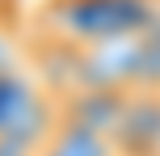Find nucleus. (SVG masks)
<instances>
[{
  "instance_id": "1",
  "label": "nucleus",
  "mask_w": 160,
  "mask_h": 156,
  "mask_svg": "<svg viewBox=\"0 0 160 156\" xmlns=\"http://www.w3.org/2000/svg\"><path fill=\"white\" fill-rule=\"evenodd\" d=\"M160 0H42L34 30L38 42H59L68 51H93L139 34Z\"/></svg>"
},
{
  "instance_id": "2",
  "label": "nucleus",
  "mask_w": 160,
  "mask_h": 156,
  "mask_svg": "<svg viewBox=\"0 0 160 156\" xmlns=\"http://www.w3.org/2000/svg\"><path fill=\"white\" fill-rule=\"evenodd\" d=\"M110 143L118 156H160V89L127 93Z\"/></svg>"
},
{
  "instance_id": "3",
  "label": "nucleus",
  "mask_w": 160,
  "mask_h": 156,
  "mask_svg": "<svg viewBox=\"0 0 160 156\" xmlns=\"http://www.w3.org/2000/svg\"><path fill=\"white\" fill-rule=\"evenodd\" d=\"M34 156H118L110 143V135L93 131V127H80V123H63L51 131V139L42 143Z\"/></svg>"
},
{
  "instance_id": "4",
  "label": "nucleus",
  "mask_w": 160,
  "mask_h": 156,
  "mask_svg": "<svg viewBox=\"0 0 160 156\" xmlns=\"http://www.w3.org/2000/svg\"><path fill=\"white\" fill-rule=\"evenodd\" d=\"M8 72H17V59H13V42L0 34V76H8Z\"/></svg>"
},
{
  "instance_id": "5",
  "label": "nucleus",
  "mask_w": 160,
  "mask_h": 156,
  "mask_svg": "<svg viewBox=\"0 0 160 156\" xmlns=\"http://www.w3.org/2000/svg\"><path fill=\"white\" fill-rule=\"evenodd\" d=\"M0 156H34V148L21 139H0Z\"/></svg>"
}]
</instances>
